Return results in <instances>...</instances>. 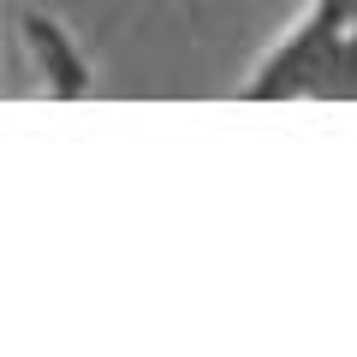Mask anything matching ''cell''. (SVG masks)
I'll return each mask as SVG.
<instances>
[{"label":"cell","instance_id":"3957f363","mask_svg":"<svg viewBox=\"0 0 357 357\" xmlns=\"http://www.w3.org/2000/svg\"><path fill=\"white\" fill-rule=\"evenodd\" d=\"M345 24H357V0H310L292 18V30H304V36H333Z\"/></svg>","mask_w":357,"mask_h":357},{"label":"cell","instance_id":"6da1fadb","mask_svg":"<svg viewBox=\"0 0 357 357\" xmlns=\"http://www.w3.org/2000/svg\"><path fill=\"white\" fill-rule=\"evenodd\" d=\"M238 89L250 102H280V96L357 102V24L333 30V36H304V30L286 24L280 36L262 48V60L244 72Z\"/></svg>","mask_w":357,"mask_h":357},{"label":"cell","instance_id":"7a4b0ae2","mask_svg":"<svg viewBox=\"0 0 357 357\" xmlns=\"http://www.w3.org/2000/svg\"><path fill=\"white\" fill-rule=\"evenodd\" d=\"M18 36H24V48H30V60H36L48 96L77 102V96H89V89H96V60L84 54V42H77L60 18H48V13H36V6H30V13H18Z\"/></svg>","mask_w":357,"mask_h":357}]
</instances>
